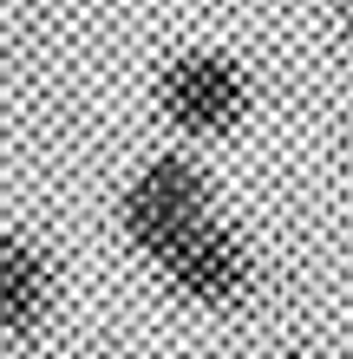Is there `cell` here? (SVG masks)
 Here are the masks:
<instances>
[{"instance_id":"cell-1","label":"cell","mask_w":353,"mask_h":359,"mask_svg":"<svg viewBox=\"0 0 353 359\" xmlns=\"http://www.w3.org/2000/svg\"><path fill=\"white\" fill-rule=\"evenodd\" d=\"M118 222H124V236H131V248L157 268L177 242H190L203 222H216L210 177L183 151H164V157H151L131 177V189H124V203H118Z\"/></svg>"},{"instance_id":"cell-2","label":"cell","mask_w":353,"mask_h":359,"mask_svg":"<svg viewBox=\"0 0 353 359\" xmlns=\"http://www.w3.org/2000/svg\"><path fill=\"white\" fill-rule=\"evenodd\" d=\"M157 111L183 137H222L248 118V72L229 53H177L157 79Z\"/></svg>"},{"instance_id":"cell-3","label":"cell","mask_w":353,"mask_h":359,"mask_svg":"<svg viewBox=\"0 0 353 359\" xmlns=\"http://www.w3.org/2000/svg\"><path fill=\"white\" fill-rule=\"evenodd\" d=\"M157 274L203 307H242L255 294V255H248V242L229 222H203L190 242H177L157 262Z\"/></svg>"},{"instance_id":"cell-4","label":"cell","mask_w":353,"mask_h":359,"mask_svg":"<svg viewBox=\"0 0 353 359\" xmlns=\"http://www.w3.org/2000/svg\"><path fill=\"white\" fill-rule=\"evenodd\" d=\"M53 313V268L20 229H0V333L27 340Z\"/></svg>"},{"instance_id":"cell-5","label":"cell","mask_w":353,"mask_h":359,"mask_svg":"<svg viewBox=\"0 0 353 359\" xmlns=\"http://www.w3.org/2000/svg\"><path fill=\"white\" fill-rule=\"evenodd\" d=\"M340 33H347V46H353V0H340Z\"/></svg>"},{"instance_id":"cell-6","label":"cell","mask_w":353,"mask_h":359,"mask_svg":"<svg viewBox=\"0 0 353 359\" xmlns=\"http://www.w3.org/2000/svg\"><path fill=\"white\" fill-rule=\"evenodd\" d=\"M281 359H314V353H281Z\"/></svg>"},{"instance_id":"cell-7","label":"cell","mask_w":353,"mask_h":359,"mask_svg":"<svg viewBox=\"0 0 353 359\" xmlns=\"http://www.w3.org/2000/svg\"><path fill=\"white\" fill-rule=\"evenodd\" d=\"M347 151H353V124H347Z\"/></svg>"}]
</instances>
